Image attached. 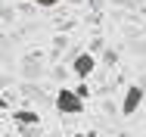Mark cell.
I'll return each instance as SVG.
<instances>
[{"label": "cell", "mask_w": 146, "mask_h": 137, "mask_svg": "<svg viewBox=\"0 0 146 137\" xmlns=\"http://www.w3.org/2000/svg\"><path fill=\"white\" fill-rule=\"evenodd\" d=\"M72 137H84V134H72Z\"/></svg>", "instance_id": "10"}, {"label": "cell", "mask_w": 146, "mask_h": 137, "mask_svg": "<svg viewBox=\"0 0 146 137\" xmlns=\"http://www.w3.org/2000/svg\"><path fill=\"white\" fill-rule=\"evenodd\" d=\"M19 75H22V78H40V75H44V62H40V59H37V56H25V59H22V69H19Z\"/></svg>", "instance_id": "5"}, {"label": "cell", "mask_w": 146, "mask_h": 137, "mask_svg": "<svg viewBox=\"0 0 146 137\" xmlns=\"http://www.w3.org/2000/svg\"><path fill=\"white\" fill-rule=\"evenodd\" d=\"M146 90L140 84H131L127 90H124V97H121V115H134V112L140 109V103H143Z\"/></svg>", "instance_id": "2"}, {"label": "cell", "mask_w": 146, "mask_h": 137, "mask_svg": "<svg viewBox=\"0 0 146 137\" xmlns=\"http://www.w3.org/2000/svg\"><path fill=\"white\" fill-rule=\"evenodd\" d=\"M75 94H78V97H81V100H84V97H87L90 90H87V84H78V87H75Z\"/></svg>", "instance_id": "7"}, {"label": "cell", "mask_w": 146, "mask_h": 137, "mask_svg": "<svg viewBox=\"0 0 146 137\" xmlns=\"http://www.w3.org/2000/svg\"><path fill=\"white\" fill-rule=\"evenodd\" d=\"M13 122H16V128H40V115L34 109H16L13 112Z\"/></svg>", "instance_id": "4"}, {"label": "cell", "mask_w": 146, "mask_h": 137, "mask_svg": "<svg viewBox=\"0 0 146 137\" xmlns=\"http://www.w3.org/2000/svg\"><path fill=\"white\" fill-rule=\"evenodd\" d=\"M90 6H103V0H87Z\"/></svg>", "instance_id": "8"}, {"label": "cell", "mask_w": 146, "mask_h": 137, "mask_svg": "<svg viewBox=\"0 0 146 137\" xmlns=\"http://www.w3.org/2000/svg\"><path fill=\"white\" fill-rule=\"evenodd\" d=\"M72 3H84V0H72Z\"/></svg>", "instance_id": "9"}, {"label": "cell", "mask_w": 146, "mask_h": 137, "mask_svg": "<svg viewBox=\"0 0 146 137\" xmlns=\"http://www.w3.org/2000/svg\"><path fill=\"white\" fill-rule=\"evenodd\" d=\"M56 109L62 115H78V112H84V100L72 87H59L56 90Z\"/></svg>", "instance_id": "1"}, {"label": "cell", "mask_w": 146, "mask_h": 137, "mask_svg": "<svg viewBox=\"0 0 146 137\" xmlns=\"http://www.w3.org/2000/svg\"><path fill=\"white\" fill-rule=\"evenodd\" d=\"M121 137H127V134H121Z\"/></svg>", "instance_id": "11"}, {"label": "cell", "mask_w": 146, "mask_h": 137, "mask_svg": "<svg viewBox=\"0 0 146 137\" xmlns=\"http://www.w3.org/2000/svg\"><path fill=\"white\" fill-rule=\"evenodd\" d=\"M40 9H50V6H56V3H62V0H34Z\"/></svg>", "instance_id": "6"}, {"label": "cell", "mask_w": 146, "mask_h": 137, "mask_svg": "<svg viewBox=\"0 0 146 137\" xmlns=\"http://www.w3.org/2000/svg\"><path fill=\"white\" fill-rule=\"evenodd\" d=\"M93 69H96V56L93 53H78L72 59V72H75L81 81H87L90 75H93Z\"/></svg>", "instance_id": "3"}]
</instances>
